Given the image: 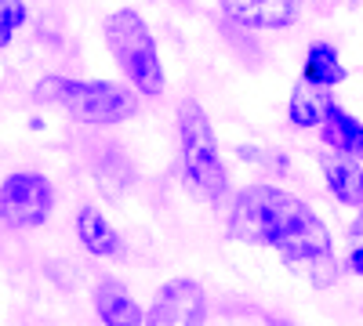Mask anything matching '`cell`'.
<instances>
[{
	"mask_svg": "<svg viewBox=\"0 0 363 326\" xmlns=\"http://www.w3.org/2000/svg\"><path fill=\"white\" fill-rule=\"evenodd\" d=\"M229 235L247 247H272L287 269L309 272L313 286H330L338 276L330 232L306 199L277 185H247L233 199Z\"/></svg>",
	"mask_w": 363,
	"mask_h": 326,
	"instance_id": "6da1fadb",
	"label": "cell"
},
{
	"mask_svg": "<svg viewBox=\"0 0 363 326\" xmlns=\"http://www.w3.org/2000/svg\"><path fill=\"white\" fill-rule=\"evenodd\" d=\"M40 105H58L77 124L87 127H116L138 112V91L113 80H69V76H44L33 87Z\"/></svg>",
	"mask_w": 363,
	"mask_h": 326,
	"instance_id": "7a4b0ae2",
	"label": "cell"
},
{
	"mask_svg": "<svg viewBox=\"0 0 363 326\" xmlns=\"http://www.w3.org/2000/svg\"><path fill=\"white\" fill-rule=\"evenodd\" d=\"M102 37H106V47L113 54V62L120 66V73L128 76V83L135 87V91L145 95V98H160L167 80H164L160 51H157V40H153V33H149L145 18L138 11H131V8H120V11L106 15Z\"/></svg>",
	"mask_w": 363,
	"mask_h": 326,
	"instance_id": "3957f363",
	"label": "cell"
},
{
	"mask_svg": "<svg viewBox=\"0 0 363 326\" xmlns=\"http://www.w3.org/2000/svg\"><path fill=\"white\" fill-rule=\"evenodd\" d=\"M178 145H182V174H186V185L193 189V196L207 203L225 199L229 174L218 156V138L203 105L193 98L178 105Z\"/></svg>",
	"mask_w": 363,
	"mask_h": 326,
	"instance_id": "277c9868",
	"label": "cell"
},
{
	"mask_svg": "<svg viewBox=\"0 0 363 326\" xmlns=\"http://www.w3.org/2000/svg\"><path fill=\"white\" fill-rule=\"evenodd\" d=\"M55 211V185L37 170H18L0 182V225L40 228Z\"/></svg>",
	"mask_w": 363,
	"mask_h": 326,
	"instance_id": "5b68a950",
	"label": "cell"
},
{
	"mask_svg": "<svg viewBox=\"0 0 363 326\" xmlns=\"http://www.w3.org/2000/svg\"><path fill=\"white\" fill-rule=\"evenodd\" d=\"M145 326H207V293L193 279H167L145 308Z\"/></svg>",
	"mask_w": 363,
	"mask_h": 326,
	"instance_id": "8992f818",
	"label": "cell"
},
{
	"mask_svg": "<svg viewBox=\"0 0 363 326\" xmlns=\"http://www.w3.org/2000/svg\"><path fill=\"white\" fill-rule=\"evenodd\" d=\"M222 15L244 29H287L301 15V0H218Z\"/></svg>",
	"mask_w": 363,
	"mask_h": 326,
	"instance_id": "52a82bcc",
	"label": "cell"
},
{
	"mask_svg": "<svg viewBox=\"0 0 363 326\" xmlns=\"http://www.w3.org/2000/svg\"><path fill=\"white\" fill-rule=\"evenodd\" d=\"M320 170H323V182H327L330 196H335L338 203L363 206V167H359L356 156L330 149V153L320 156Z\"/></svg>",
	"mask_w": 363,
	"mask_h": 326,
	"instance_id": "ba28073f",
	"label": "cell"
},
{
	"mask_svg": "<svg viewBox=\"0 0 363 326\" xmlns=\"http://www.w3.org/2000/svg\"><path fill=\"white\" fill-rule=\"evenodd\" d=\"M95 312L106 326H145V308L116 279H106L95 286Z\"/></svg>",
	"mask_w": 363,
	"mask_h": 326,
	"instance_id": "9c48e42d",
	"label": "cell"
},
{
	"mask_svg": "<svg viewBox=\"0 0 363 326\" xmlns=\"http://www.w3.org/2000/svg\"><path fill=\"white\" fill-rule=\"evenodd\" d=\"M320 138H323L327 149H338V153H349V156L363 160V124L349 109H342L338 102L327 105L323 124H320Z\"/></svg>",
	"mask_w": 363,
	"mask_h": 326,
	"instance_id": "30bf717a",
	"label": "cell"
},
{
	"mask_svg": "<svg viewBox=\"0 0 363 326\" xmlns=\"http://www.w3.org/2000/svg\"><path fill=\"white\" fill-rule=\"evenodd\" d=\"M77 240L84 243L87 254H95V257H116L120 250H124L116 228L106 221L102 211H95V206H84V211L77 214Z\"/></svg>",
	"mask_w": 363,
	"mask_h": 326,
	"instance_id": "8fae6325",
	"label": "cell"
},
{
	"mask_svg": "<svg viewBox=\"0 0 363 326\" xmlns=\"http://www.w3.org/2000/svg\"><path fill=\"white\" fill-rule=\"evenodd\" d=\"M345 76H349V69L342 66V58H338V47H335V44H323V40L309 44L306 66H301V80H309V83L327 87V91H330V87L345 83Z\"/></svg>",
	"mask_w": 363,
	"mask_h": 326,
	"instance_id": "7c38bea8",
	"label": "cell"
},
{
	"mask_svg": "<svg viewBox=\"0 0 363 326\" xmlns=\"http://www.w3.org/2000/svg\"><path fill=\"white\" fill-rule=\"evenodd\" d=\"M330 102H335V98L327 95V87H316L309 80H298L294 91H291V102H287V116H291L294 127H320Z\"/></svg>",
	"mask_w": 363,
	"mask_h": 326,
	"instance_id": "4fadbf2b",
	"label": "cell"
},
{
	"mask_svg": "<svg viewBox=\"0 0 363 326\" xmlns=\"http://www.w3.org/2000/svg\"><path fill=\"white\" fill-rule=\"evenodd\" d=\"M29 11L22 0H0V47H8L15 40V33L26 25Z\"/></svg>",
	"mask_w": 363,
	"mask_h": 326,
	"instance_id": "5bb4252c",
	"label": "cell"
},
{
	"mask_svg": "<svg viewBox=\"0 0 363 326\" xmlns=\"http://www.w3.org/2000/svg\"><path fill=\"white\" fill-rule=\"evenodd\" d=\"M345 264H349V272H352V276H363V240L349 250V261H345Z\"/></svg>",
	"mask_w": 363,
	"mask_h": 326,
	"instance_id": "9a60e30c",
	"label": "cell"
}]
</instances>
